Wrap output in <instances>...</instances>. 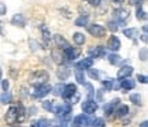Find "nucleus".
<instances>
[{"mask_svg": "<svg viewBox=\"0 0 148 127\" xmlns=\"http://www.w3.org/2000/svg\"><path fill=\"white\" fill-rule=\"evenodd\" d=\"M48 79H49V75L44 70H38V71H36V73H33L30 75V84L33 86H36V88L41 86V85H45Z\"/></svg>", "mask_w": 148, "mask_h": 127, "instance_id": "1", "label": "nucleus"}, {"mask_svg": "<svg viewBox=\"0 0 148 127\" xmlns=\"http://www.w3.org/2000/svg\"><path fill=\"white\" fill-rule=\"evenodd\" d=\"M86 30L89 34H92L93 37H97V38H101L106 36V27L99 25V23H92V25H88L86 26Z\"/></svg>", "mask_w": 148, "mask_h": 127, "instance_id": "2", "label": "nucleus"}, {"mask_svg": "<svg viewBox=\"0 0 148 127\" xmlns=\"http://www.w3.org/2000/svg\"><path fill=\"white\" fill-rule=\"evenodd\" d=\"M112 15H114V21H116L118 23L123 25L125 21L129 18V11L125 10V8H116V10H114Z\"/></svg>", "mask_w": 148, "mask_h": 127, "instance_id": "3", "label": "nucleus"}, {"mask_svg": "<svg viewBox=\"0 0 148 127\" xmlns=\"http://www.w3.org/2000/svg\"><path fill=\"white\" fill-rule=\"evenodd\" d=\"M97 109V104H96V100H86L82 103V111H84L85 115H89L92 116L93 113Z\"/></svg>", "mask_w": 148, "mask_h": 127, "instance_id": "4", "label": "nucleus"}, {"mask_svg": "<svg viewBox=\"0 0 148 127\" xmlns=\"http://www.w3.org/2000/svg\"><path fill=\"white\" fill-rule=\"evenodd\" d=\"M51 90H52V86H51V85H48V84L41 85V86L36 88V90L33 92V97H34V98H42V97H45Z\"/></svg>", "mask_w": 148, "mask_h": 127, "instance_id": "5", "label": "nucleus"}, {"mask_svg": "<svg viewBox=\"0 0 148 127\" xmlns=\"http://www.w3.org/2000/svg\"><path fill=\"white\" fill-rule=\"evenodd\" d=\"M5 122L7 124H14L18 122V107H10L5 112Z\"/></svg>", "mask_w": 148, "mask_h": 127, "instance_id": "6", "label": "nucleus"}, {"mask_svg": "<svg viewBox=\"0 0 148 127\" xmlns=\"http://www.w3.org/2000/svg\"><path fill=\"white\" fill-rule=\"evenodd\" d=\"M79 53H81V49H79V48H73V47H70L69 49L63 51L64 59H67V60H70V62L75 60V59L79 56Z\"/></svg>", "mask_w": 148, "mask_h": 127, "instance_id": "7", "label": "nucleus"}, {"mask_svg": "<svg viewBox=\"0 0 148 127\" xmlns=\"http://www.w3.org/2000/svg\"><path fill=\"white\" fill-rule=\"evenodd\" d=\"M77 94V86L74 84H67L64 86V92H63V97L64 100H69V98H73V96Z\"/></svg>", "mask_w": 148, "mask_h": 127, "instance_id": "8", "label": "nucleus"}, {"mask_svg": "<svg viewBox=\"0 0 148 127\" xmlns=\"http://www.w3.org/2000/svg\"><path fill=\"white\" fill-rule=\"evenodd\" d=\"M118 103H119V100H118V98H114V100L110 101L107 105H104V115H106V116H111L112 113H115Z\"/></svg>", "mask_w": 148, "mask_h": 127, "instance_id": "9", "label": "nucleus"}, {"mask_svg": "<svg viewBox=\"0 0 148 127\" xmlns=\"http://www.w3.org/2000/svg\"><path fill=\"white\" fill-rule=\"evenodd\" d=\"M70 73H71V70H70L69 66H66V64H60L59 70L56 71V75H58L59 79L64 81V79H67V78H69Z\"/></svg>", "mask_w": 148, "mask_h": 127, "instance_id": "10", "label": "nucleus"}, {"mask_svg": "<svg viewBox=\"0 0 148 127\" xmlns=\"http://www.w3.org/2000/svg\"><path fill=\"white\" fill-rule=\"evenodd\" d=\"M119 48H121L119 38L116 37V36H111L108 38V42H107V49H110V51H118Z\"/></svg>", "mask_w": 148, "mask_h": 127, "instance_id": "11", "label": "nucleus"}, {"mask_svg": "<svg viewBox=\"0 0 148 127\" xmlns=\"http://www.w3.org/2000/svg\"><path fill=\"white\" fill-rule=\"evenodd\" d=\"M88 52H89V55L93 56V58H103V56L106 55V47H101V45H99V47H92Z\"/></svg>", "mask_w": 148, "mask_h": 127, "instance_id": "12", "label": "nucleus"}, {"mask_svg": "<svg viewBox=\"0 0 148 127\" xmlns=\"http://www.w3.org/2000/svg\"><path fill=\"white\" fill-rule=\"evenodd\" d=\"M53 41H55V44H56L60 49H63V51H66V49H69L70 48V44L66 41L60 34H55V36H53Z\"/></svg>", "mask_w": 148, "mask_h": 127, "instance_id": "13", "label": "nucleus"}, {"mask_svg": "<svg viewBox=\"0 0 148 127\" xmlns=\"http://www.w3.org/2000/svg\"><path fill=\"white\" fill-rule=\"evenodd\" d=\"M11 23H12L14 26L25 27V25H26V21H25L23 15H21V14H15V15L11 18Z\"/></svg>", "mask_w": 148, "mask_h": 127, "instance_id": "14", "label": "nucleus"}, {"mask_svg": "<svg viewBox=\"0 0 148 127\" xmlns=\"http://www.w3.org/2000/svg\"><path fill=\"white\" fill-rule=\"evenodd\" d=\"M132 74H133L132 67H130V66H125V67H122V69L118 71V78H119V79H125V78H129Z\"/></svg>", "mask_w": 148, "mask_h": 127, "instance_id": "15", "label": "nucleus"}, {"mask_svg": "<svg viewBox=\"0 0 148 127\" xmlns=\"http://www.w3.org/2000/svg\"><path fill=\"white\" fill-rule=\"evenodd\" d=\"M78 69L81 70H90V67L93 66V58H86L84 59V60H81V62H78V63L75 64Z\"/></svg>", "mask_w": 148, "mask_h": 127, "instance_id": "16", "label": "nucleus"}, {"mask_svg": "<svg viewBox=\"0 0 148 127\" xmlns=\"http://www.w3.org/2000/svg\"><path fill=\"white\" fill-rule=\"evenodd\" d=\"M88 21H89V15L88 14H84V15H79L77 19H75V26L78 27H84V26H88Z\"/></svg>", "mask_w": 148, "mask_h": 127, "instance_id": "17", "label": "nucleus"}, {"mask_svg": "<svg viewBox=\"0 0 148 127\" xmlns=\"http://www.w3.org/2000/svg\"><path fill=\"white\" fill-rule=\"evenodd\" d=\"M74 75H75V79H77V82L81 85L85 84V75H84V71L81 69H78L77 66H74Z\"/></svg>", "mask_w": 148, "mask_h": 127, "instance_id": "18", "label": "nucleus"}, {"mask_svg": "<svg viewBox=\"0 0 148 127\" xmlns=\"http://www.w3.org/2000/svg\"><path fill=\"white\" fill-rule=\"evenodd\" d=\"M134 85H136L134 84V81L130 79V78H125V79L121 81V88L123 90H126V92L127 90H132L133 88H134Z\"/></svg>", "mask_w": 148, "mask_h": 127, "instance_id": "19", "label": "nucleus"}, {"mask_svg": "<svg viewBox=\"0 0 148 127\" xmlns=\"http://www.w3.org/2000/svg\"><path fill=\"white\" fill-rule=\"evenodd\" d=\"M127 113H129V107L127 105H119L115 111V116L116 117H123V116H126Z\"/></svg>", "mask_w": 148, "mask_h": 127, "instance_id": "20", "label": "nucleus"}, {"mask_svg": "<svg viewBox=\"0 0 148 127\" xmlns=\"http://www.w3.org/2000/svg\"><path fill=\"white\" fill-rule=\"evenodd\" d=\"M136 16H137L138 21H145V19H148V14L147 12H144L141 4H138L137 8H136Z\"/></svg>", "mask_w": 148, "mask_h": 127, "instance_id": "21", "label": "nucleus"}, {"mask_svg": "<svg viewBox=\"0 0 148 127\" xmlns=\"http://www.w3.org/2000/svg\"><path fill=\"white\" fill-rule=\"evenodd\" d=\"M26 117V111L22 104H18V123H22Z\"/></svg>", "mask_w": 148, "mask_h": 127, "instance_id": "22", "label": "nucleus"}, {"mask_svg": "<svg viewBox=\"0 0 148 127\" xmlns=\"http://www.w3.org/2000/svg\"><path fill=\"white\" fill-rule=\"evenodd\" d=\"M108 62H110L112 66H116V64H121L122 63V58L119 55H115V53H112L108 56Z\"/></svg>", "mask_w": 148, "mask_h": 127, "instance_id": "23", "label": "nucleus"}, {"mask_svg": "<svg viewBox=\"0 0 148 127\" xmlns=\"http://www.w3.org/2000/svg\"><path fill=\"white\" fill-rule=\"evenodd\" d=\"M42 108L48 112H56V108H58V107L53 105V101H44V103H42Z\"/></svg>", "mask_w": 148, "mask_h": 127, "instance_id": "24", "label": "nucleus"}, {"mask_svg": "<svg viewBox=\"0 0 148 127\" xmlns=\"http://www.w3.org/2000/svg\"><path fill=\"white\" fill-rule=\"evenodd\" d=\"M137 32H138V30L136 29V27H132V29H125V30H123V34H125L127 38L133 40V38L137 36Z\"/></svg>", "mask_w": 148, "mask_h": 127, "instance_id": "25", "label": "nucleus"}, {"mask_svg": "<svg viewBox=\"0 0 148 127\" xmlns=\"http://www.w3.org/2000/svg\"><path fill=\"white\" fill-rule=\"evenodd\" d=\"M73 40L77 45H82V44L85 42V36L82 34V33H74Z\"/></svg>", "mask_w": 148, "mask_h": 127, "instance_id": "26", "label": "nucleus"}, {"mask_svg": "<svg viewBox=\"0 0 148 127\" xmlns=\"http://www.w3.org/2000/svg\"><path fill=\"white\" fill-rule=\"evenodd\" d=\"M101 82H103V86L106 88V90L114 89V84H115V81H114V79H111V78H107V79L101 81Z\"/></svg>", "mask_w": 148, "mask_h": 127, "instance_id": "27", "label": "nucleus"}, {"mask_svg": "<svg viewBox=\"0 0 148 127\" xmlns=\"http://www.w3.org/2000/svg\"><path fill=\"white\" fill-rule=\"evenodd\" d=\"M40 29H41V33H42V37H44V40H45V41L51 40V33H49V30H48V27L45 26V25H41V26H40Z\"/></svg>", "mask_w": 148, "mask_h": 127, "instance_id": "28", "label": "nucleus"}, {"mask_svg": "<svg viewBox=\"0 0 148 127\" xmlns=\"http://www.w3.org/2000/svg\"><path fill=\"white\" fill-rule=\"evenodd\" d=\"M11 103V93L10 92H3L1 93V104H10Z\"/></svg>", "mask_w": 148, "mask_h": 127, "instance_id": "29", "label": "nucleus"}, {"mask_svg": "<svg viewBox=\"0 0 148 127\" xmlns=\"http://www.w3.org/2000/svg\"><path fill=\"white\" fill-rule=\"evenodd\" d=\"M88 75H89L92 79H96V81L100 79V73H99V70H93V69L88 70Z\"/></svg>", "mask_w": 148, "mask_h": 127, "instance_id": "30", "label": "nucleus"}, {"mask_svg": "<svg viewBox=\"0 0 148 127\" xmlns=\"http://www.w3.org/2000/svg\"><path fill=\"white\" fill-rule=\"evenodd\" d=\"M138 58L141 59L143 62H147L148 60V48H141L138 51Z\"/></svg>", "mask_w": 148, "mask_h": 127, "instance_id": "31", "label": "nucleus"}, {"mask_svg": "<svg viewBox=\"0 0 148 127\" xmlns=\"http://www.w3.org/2000/svg\"><path fill=\"white\" fill-rule=\"evenodd\" d=\"M52 58H53V60H55L56 63L63 64V59H62V58H64V55H62V56H60L59 51H53V52H52Z\"/></svg>", "mask_w": 148, "mask_h": 127, "instance_id": "32", "label": "nucleus"}, {"mask_svg": "<svg viewBox=\"0 0 148 127\" xmlns=\"http://www.w3.org/2000/svg\"><path fill=\"white\" fill-rule=\"evenodd\" d=\"M82 120H84V115H78V116H75L73 119V124H71V127H81Z\"/></svg>", "mask_w": 148, "mask_h": 127, "instance_id": "33", "label": "nucleus"}, {"mask_svg": "<svg viewBox=\"0 0 148 127\" xmlns=\"http://www.w3.org/2000/svg\"><path fill=\"white\" fill-rule=\"evenodd\" d=\"M130 101H132L134 105H141V97H140V94H137V93L130 94Z\"/></svg>", "mask_w": 148, "mask_h": 127, "instance_id": "34", "label": "nucleus"}, {"mask_svg": "<svg viewBox=\"0 0 148 127\" xmlns=\"http://www.w3.org/2000/svg\"><path fill=\"white\" fill-rule=\"evenodd\" d=\"M64 86H66V85H62V84H59L58 86H55V88H53V93H55V96H63Z\"/></svg>", "mask_w": 148, "mask_h": 127, "instance_id": "35", "label": "nucleus"}, {"mask_svg": "<svg viewBox=\"0 0 148 127\" xmlns=\"http://www.w3.org/2000/svg\"><path fill=\"white\" fill-rule=\"evenodd\" d=\"M48 120L47 119H40V120H37V122H34L32 124V127H48L49 124H48Z\"/></svg>", "mask_w": 148, "mask_h": 127, "instance_id": "36", "label": "nucleus"}, {"mask_svg": "<svg viewBox=\"0 0 148 127\" xmlns=\"http://www.w3.org/2000/svg\"><path fill=\"white\" fill-rule=\"evenodd\" d=\"M85 86H86V90H88V92H86V97H88V100H92L93 92H95V90H93V86L90 84H85Z\"/></svg>", "mask_w": 148, "mask_h": 127, "instance_id": "37", "label": "nucleus"}, {"mask_svg": "<svg viewBox=\"0 0 148 127\" xmlns=\"http://www.w3.org/2000/svg\"><path fill=\"white\" fill-rule=\"evenodd\" d=\"M118 22L116 21H110L108 23H107V26H108V30H111V32H116L118 30Z\"/></svg>", "mask_w": 148, "mask_h": 127, "instance_id": "38", "label": "nucleus"}, {"mask_svg": "<svg viewBox=\"0 0 148 127\" xmlns=\"http://www.w3.org/2000/svg\"><path fill=\"white\" fill-rule=\"evenodd\" d=\"M92 127H104V120L101 117H96L92 123Z\"/></svg>", "mask_w": 148, "mask_h": 127, "instance_id": "39", "label": "nucleus"}, {"mask_svg": "<svg viewBox=\"0 0 148 127\" xmlns=\"http://www.w3.org/2000/svg\"><path fill=\"white\" fill-rule=\"evenodd\" d=\"M88 4H90L92 7H95V8H97V7H100L101 3H103V0H85Z\"/></svg>", "mask_w": 148, "mask_h": 127, "instance_id": "40", "label": "nucleus"}, {"mask_svg": "<svg viewBox=\"0 0 148 127\" xmlns=\"http://www.w3.org/2000/svg\"><path fill=\"white\" fill-rule=\"evenodd\" d=\"M137 81H138V82H141V84H148V77H147V75L138 74L137 75Z\"/></svg>", "mask_w": 148, "mask_h": 127, "instance_id": "41", "label": "nucleus"}, {"mask_svg": "<svg viewBox=\"0 0 148 127\" xmlns=\"http://www.w3.org/2000/svg\"><path fill=\"white\" fill-rule=\"evenodd\" d=\"M1 89H3V92H8V81L7 79L1 81Z\"/></svg>", "mask_w": 148, "mask_h": 127, "instance_id": "42", "label": "nucleus"}, {"mask_svg": "<svg viewBox=\"0 0 148 127\" xmlns=\"http://www.w3.org/2000/svg\"><path fill=\"white\" fill-rule=\"evenodd\" d=\"M144 0H130V3H132L133 5H138V4H141Z\"/></svg>", "mask_w": 148, "mask_h": 127, "instance_id": "43", "label": "nucleus"}, {"mask_svg": "<svg viewBox=\"0 0 148 127\" xmlns=\"http://www.w3.org/2000/svg\"><path fill=\"white\" fill-rule=\"evenodd\" d=\"M140 40L143 42H148V36L147 34H141V36H140Z\"/></svg>", "mask_w": 148, "mask_h": 127, "instance_id": "44", "label": "nucleus"}, {"mask_svg": "<svg viewBox=\"0 0 148 127\" xmlns=\"http://www.w3.org/2000/svg\"><path fill=\"white\" fill-rule=\"evenodd\" d=\"M123 1H125V0H112V3H114V4H116V5L122 4V3H123Z\"/></svg>", "mask_w": 148, "mask_h": 127, "instance_id": "45", "label": "nucleus"}, {"mask_svg": "<svg viewBox=\"0 0 148 127\" xmlns=\"http://www.w3.org/2000/svg\"><path fill=\"white\" fill-rule=\"evenodd\" d=\"M4 14H5V4L1 3V15H4Z\"/></svg>", "mask_w": 148, "mask_h": 127, "instance_id": "46", "label": "nucleus"}, {"mask_svg": "<svg viewBox=\"0 0 148 127\" xmlns=\"http://www.w3.org/2000/svg\"><path fill=\"white\" fill-rule=\"evenodd\" d=\"M141 127H148V120H145V122H143L141 124H140Z\"/></svg>", "mask_w": 148, "mask_h": 127, "instance_id": "47", "label": "nucleus"}, {"mask_svg": "<svg viewBox=\"0 0 148 127\" xmlns=\"http://www.w3.org/2000/svg\"><path fill=\"white\" fill-rule=\"evenodd\" d=\"M143 30H144V32H147V33H148V25H147V26H143Z\"/></svg>", "mask_w": 148, "mask_h": 127, "instance_id": "48", "label": "nucleus"}]
</instances>
